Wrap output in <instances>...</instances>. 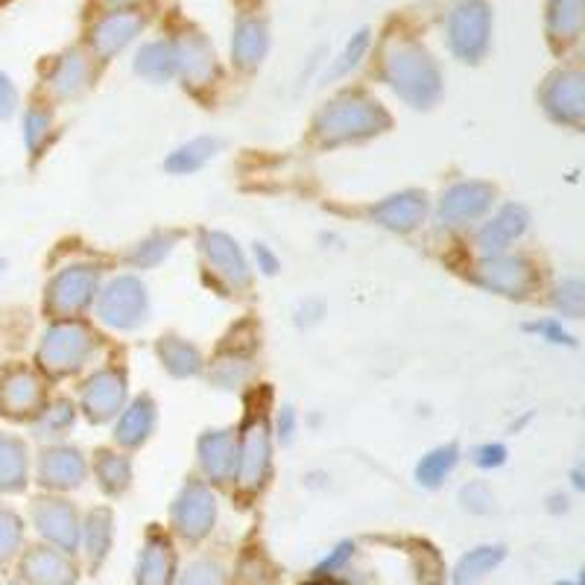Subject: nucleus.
<instances>
[{
  "instance_id": "nucleus-7",
  "label": "nucleus",
  "mask_w": 585,
  "mask_h": 585,
  "mask_svg": "<svg viewBox=\"0 0 585 585\" xmlns=\"http://www.w3.org/2000/svg\"><path fill=\"white\" fill-rule=\"evenodd\" d=\"M141 310H144V293L135 281H117L103 298V317L115 326H132Z\"/></svg>"
},
{
  "instance_id": "nucleus-42",
  "label": "nucleus",
  "mask_w": 585,
  "mask_h": 585,
  "mask_svg": "<svg viewBox=\"0 0 585 585\" xmlns=\"http://www.w3.org/2000/svg\"><path fill=\"white\" fill-rule=\"evenodd\" d=\"M117 3H120V0H117Z\"/></svg>"
},
{
  "instance_id": "nucleus-9",
  "label": "nucleus",
  "mask_w": 585,
  "mask_h": 585,
  "mask_svg": "<svg viewBox=\"0 0 585 585\" xmlns=\"http://www.w3.org/2000/svg\"><path fill=\"white\" fill-rule=\"evenodd\" d=\"M27 478V454L12 436H0V492H18Z\"/></svg>"
},
{
  "instance_id": "nucleus-26",
  "label": "nucleus",
  "mask_w": 585,
  "mask_h": 585,
  "mask_svg": "<svg viewBox=\"0 0 585 585\" xmlns=\"http://www.w3.org/2000/svg\"><path fill=\"white\" fill-rule=\"evenodd\" d=\"M495 272L489 276V284L492 288H500L507 290V293H521V290L530 284V272L524 264H519V260H507V264H495Z\"/></svg>"
},
{
  "instance_id": "nucleus-36",
  "label": "nucleus",
  "mask_w": 585,
  "mask_h": 585,
  "mask_svg": "<svg viewBox=\"0 0 585 585\" xmlns=\"http://www.w3.org/2000/svg\"><path fill=\"white\" fill-rule=\"evenodd\" d=\"M15 103H18V94H15V88H12L10 77L0 74V117H10L12 112H15Z\"/></svg>"
},
{
  "instance_id": "nucleus-15",
  "label": "nucleus",
  "mask_w": 585,
  "mask_h": 585,
  "mask_svg": "<svg viewBox=\"0 0 585 585\" xmlns=\"http://www.w3.org/2000/svg\"><path fill=\"white\" fill-rule=\"evenodd\" d=\"M500 559H504V547H478V550H471L469 557L460 559V565H457V574H454V583L457 585H474L478 580L489 574L492 568L498 565Z\"/></svg>"
},
{
  "instance_id": "nucleus-34",
  "label": "nucleus",
  "mask_w": 585,
  "mask_h": 585,
  "mask_svg": "<svg viewBox=\"0 0 585 585\" xmlns=\"http://www.w3.org/2000/svg\"><path fill=\"white\" fill-rule=\"evenodd\" d=\"M100 478H103V486L109 492H120L126 486V480H129V469H126L124 460H117V457H109L100 466Z\"/></svg>"
},
{
  "instance_id": "nucleus-13",
  "label": "nucleus",
  "mask_w": 585,
  "mask_h": 585,
  "mask_svg": "<svg viewBox=\"0 0 585 585\" xmlns=\"http://www.w3.org/2000/svg\"><path fill=\"white\" fill-rule=\"evenodd\" d=\"M492 191L483 188V185H460L448 193V200L442 205V212L454 217V220H466V217H474L480 214L486 205H489Z\"/></svg>"
},
{
  "instance_id": "nucleus-8",
  "label": "nucleus",
  "mask_w": 585,
  "mask_h": 585,
  "mask_svg": "<svg viewBox=\"0 0 585 585\" xmlns=\"http://www.w3.org/2000/svg\"><path fill=\"white\" fill-rule=\"evenodd\" d=\"M82 355H86V334L77 331V328H56V331H50L48 343L41 348L44 366H50V369L77 366Z\"/></svg>"
},
{
  "instance_id": "nucleus-24",
  "label": "nucleus",
  "mask_w": 585,
  "mask_h": 585,
  "mask_svg": "<svg viewBox=\"0 0 585 585\" xmlns=\"http://www.w3.org/2000/svg\"><path fill=\"white\" fill-rule=\"evenodd\" d=\"M109 538H112V516L106 509H97L88 516V554H91V565H100L109 550Z\"/></svg>"
},
{
  "instance_id": "nucleus-40",
  "label": "nucleus",
  "mask_w": 585,
  "mask_h": 585,
  "mask_svg": "<svg viewBox=\"0 0 585 585\" xmlns=\"http://www.w3.org/2000/svg\"><path fill=\"white\" fill-rule=\"evenodd\" d=\"M317 585H340V583H317Z\"/></svg>"
},
{
  "instance_id": "nucleus-21",
  "label": "nucleus",
  "mask_w": 585,
  "mask_h": 585,
  "mask_svg": "<svg viewBox=\"0 0 585 585\" xmlns=\"http://www.w3.org/2000/svg\"><path fill=\"white\" fill-rule=\"evenodd\" d=\"M424 212V202L419 196H395L393 202H386L384 208L378 212V217L393 226V229H412Z\"/></svg>"
},
{
  "instance_id": "nucleus-37",
  "label": "nucleus",
  "mask_w": 585,
  "mask_h": 585,
  "mask_svg": "<svg viewBox=\"0 0 585 585\" xmlns=\"http://www.w3.org/2000/svg\"><path fill=\"white\" fill-rule=\"evenodd\" d=\"M48 129V115H41V112H29L27 117V138L29 144L36 147V141H39V135Z\"/></svg>"
},
{
  "instance_id": "nucleus-31",
  "label": "nucleus",
  "mask_w": 585,
  "mask_h": 585,
  "mask_svg": "<svg viewBox=\"0 0 585 585\" xmlns=\"http://www.w3.org/2000/svg\"><path fill=\"white\" fill-rule=\"evenodd\" d=\"M212 150H214L212 141H196V144L179 150V153L167 162V167H170V170H196V167L212 155Z\"/></svg>"
},
{
  "instance_id": "nucleus-35",
  "label": "nucleus",
  "mask_w": 585,
  "mask_h": 585,
  "mask_svg": "<svg viewBox=\"0 0 585 585\" xmlns=\"http://www.w3.org/2000/svg\"><path fill=\"white\" fill-rule=\"evenodd\" d=\"M366 44H369V33L364 29V33H357L355 41H352V44L346 48V53L340 56V62L331 67V77H340V74H346L348 67H355L357 62H360V56H364Z\"/></svg>"
},
{
  "instance_id": "nucleus-28",
  "label": "nucleus",
  "mask_w": 585,
  "mask_h": 585,
  "mask_svg": "<svg viewBox=\"0 0 585 585\" xmlns=\"http://www.w3.org/2000/svg\"><path fill=\"white\" fill-rule=\"evenodd\" d=\"M21 533H24V527H21L18 516L10 509H0V568L18 554Z\"/></svg>"
},
{
  "instance_id": "nucleus-19",
  "label": "nucleus",
  "mask_w": 585,
  "mask_h": 585,
  "mask_svg": "<svg viewBox=\"0 0 585 585\" xmlns=\"http://www.w3.org/2000/svg\"><path fill=\"white\" fill-rule=\"evenodd\" d=\"M208 255H212L214 267L220 269L222 276H229V279L238 281V284L246 281V264H243L240 252L231 246L229 240L220 238V234H212V238H208Z\"/></svg>"
},
{
  "instance_id": "nucleus-23",
  "label": "nucleus",
  "mask_w": 585,
  "mask_h": 585,
  "mask_svg": "<svg viewBox=\"0 0 585 585\" xmlns=\"http://www.w3.org/2000/svg\"><path fill=\"white\" fill-rule=\"evenodd\" d=\"M521 229H524V214H521L519 208H507L498 220L492 222L489 229L483 231V238L480 240H483L486 250H504Z\"/></svg>"
},
{
  "instance_id": "nucleus-30",
  "label": "nucleus",
  "mask_w": 585,
  "mask_h": 585,
  "mask_svg": "<svg viewBox=\"0 0 585 585\" xmlns=\"http://www.w3.org/2000/svg\"><path fill=\"white\" fill-rule=\"evenodd\" d=\"M86 77H88V65L82 62V56H79V53L67 56L65 62L59 65V74H56L59 91H65V94H74L77 88H82Z\"/></svg>"
},
{
  "instance_id": "nucleus-22",
  "label": "nucleus",
  "mask_w": 585,
  "mask_h": 585,
  "mask_svg": "<svg viewBox=\"0 0 585 585\" xmlns=\"http://www.w3.org/2000/svg\"><path fill=\"white\" fill-rule=\"evenodd\" d=\"M202 448H205V469L214 478H229L234 466H238V457H234V445H231L229 436H214V440L202 442Z\"/></svg>"
},
{
  "instance_id": "nucleus-20",
  "label": "nucleus",
  "mask_w": 585,
  "mask_h": 585,
  "mask_svg": "<svg viewBox=\"0 0 585 585\" xmlns=\"http://www.w3.org/2000/svg\"><path fill=\"white\" fill-rule=\"evenodd\" d=\"M550 109L557 106V103H565V106L559 109V117H580L583 115V82H580V77L576 74H565V77L557 79V86H554V91H550Z\"/></svg>"
},
{
  "instance_id": "nucleus-10",
  "label": "nucleus",
  "mask_w": 585,
  "mask_h": 585,
  "mask_svg": "<svg viewBox=\"0 0 585 585\" xmlns=\"http://www.w3.org/2000/svg\"><path fill=\"white\" fill-rule=\"evenodd\" d=\"M3 407L12 416H21V412H29L36 404H39V384L29 372H12L7 381H3Z\"/></svg>"
},
{
  "instance_id": "nucleus-1",
  "label": "nucleus",
  "mask_w": 585,
  "mask_h": 585,
  "mask_svg": "<svg viewBox=\"0 0 585 585\" xmlns=\"http://www.w3.org/2000/svg\"><path fill=\"white\" fill-rule=\"evenodd\" d=\"M390 79L404 97L416 103H428L440 91V77L431 56L416 44H402L390 53Z\"/></svg>"
},
{
  "instance_id": "nucleus-17",
  "label": "nucleus",
  "mask_w": 585,
  "mask_h": 585,
  "mask_svg": "<svg viewBox=\"0 0 585 585\" xmlns=\"http://www.w3.org/2000/svg\"><path fill=\"white\" fill-rule=\"evenodd\" d=\"M41 478L50 486H71V483H79V478H82V462H79L77 454H48L44 462H41Z\"/></svg>"
},
{
  "instance_id": "nucleus-11",
  "label": "nucleus",
  "mask_w": 585,
  "mask_h": 585,
  "mask_svg": "<svg viewBox=\"0 0 585 585\" xmlns=\"http://www.w3.org/2000/svg\"><path fill=\"white\" fill-rule=\"evenodd\" d=\"M138 27H141V21L135 15H112L97 27L94 48L100 50V56H112L115 50H120L126 41L132 39Z\"/></svg>"
},
{
  "instance_id": "nucleus-2",
  "label": "nucleus",
  "mask_w": 585,
  "mask_h": 585,
  "mask_svg": "<svg viewBox=\"0 0 585 585\" xmlns=\"http://www.w3.org/2000/svg\"><path fill=\"white\" fill-rule=\"evenodd\" d=\"M454 53L466 62H478V56L486 50V36H489V10L480 0H469L457 7L448 21Z\"/></svg>"
},
{
  "instance_id": "nucleus-4",
  "label": "nucleus",
  "mask_w": 585,
  "mask_h": 585,
  "mask_svg": "<svg viewBox=\"0 0 585 585\" xmlns=\"http://www.w3.org/2000/svg\"><path fill=\"white\" fill-rule=\"evenodd\" d=\"M36 527L41 530V536H48L53 545L62 550H74L79 542V527L74 509L62 504V500H39L36 507Z\"/></svg>"
},
{
  "instance_id": "nucleus-41",
  "label": "nucleus",
  "mask_w": 585,
  "mask_h": 585,
  "mask_svg": "<svg viewBox=\"0 0 585 585\" xmlns=\"http://www.w3.org/2000/svg\"><path fill=\"white\" fill-rule=\"evenodd\" d=\"M562 585H568V583H562Z\"/></svg>"
},
{
  "instance_id": "nucleus-32",
  "label": "nucleus",
  "mask_w": 585,
  "mask_h": 585,
  "mask_svg": "<svg viewBox=\"0 0 585 585\" xmlns=\"http://www.w3.org/2000/svg\"><path fill=\"white\" fill-rule=\"evenodd\" d=\"M554 27L562 36H574L576 29H580V0H557Z\"/></svg>"
},
{
  "instance_id": "nucleus-5",
  "label": "nucleus",
  "mask_w": 585,
  "mask_h": 585,
  "mask_svg": "<svg viewBox=\"0 0 585 585\" xmlns=\"http://www.w3.org/2000/svg\"><path fill=\"white\" fill-rule=\"evenodd\" d=\"M24 576H27L33 585H74L77 580V571L67 562L62 554L56 550H48V547H36L24 557V565H21Z\"/></svg>"
},
{
  "instance_id": "nucleus-33",
  "label": "nucleus",
  "mask_w": 585,
  "mask_h": 585,
  "mask_svg": "<svg viewBox=\"0 0 585 585\" xmlns=\"http://www.w3.org/2000/svg\"><path fill=\"white\" fill-rule=\"evenodd\" d=\"M182 585H226L220 565L214 562H193L182 576Z\"/></svg>"
},
{
  "instance_id": "nucleus-12",
  "label": "nucleus",
  "mask_w": 585,
  "mask_h": 585,
  "mask_svg": "<svg viewBox=\"0 0 585 585\" xmlns=\"http://www.w3.org/2000/svg\"><path fill=\"white\" fill-rule=\"evenodd\" d=\"M91 298V276L88 272H65L62 279L53 284V293H50V302L59 310H77Z\"/></svg>"
},
{
  "instance_id": "nucleus-29",
  "label": "nucleus",
  "mask_w": 585,
  "mask_h": 585,
  "mask_svg": "<svg viewBox=\"0 0 585 585\" xmlns=\"http://www.w3.org/2000/svg\"><path fill=\"white\" fill-rule=\"evenodd\" d=\"M150 422H153V412H150V404H135L132 412L120 422V440L124 442H141L150 431Z\"/></svg>"
},
{
  "instance_id": "nucleus-14",
  "label": "nucleus",
  "mask_w": 585,
  "mask_h": 585,
  "mask_svg": "<svg viewBox=\"0 0 585 585\" xmlns=\"http://www.w3.org/2000/svg\"><path fill=\"white\" fill-rule=\"evenodd\" d=\"M267 50V29L258 21H240L238 36H234V56L243 67L258 65Z\"/></svg>"
},
{
  "instance_id": "nucleus-38",
  "label": "nucleus",
  "mask_w": 585,
  "mask_h": 585,
  "mask_svg": "<svg viewBox=\"0 0 585 585\" xmlns=\"http://www.w3.org/2000/svg\"><path fill=\"white\" fill-rule=\"evenodd\" d=\"M352 550H355V547H352V545H340V547H336L334 557L326 559V562L319 565V574H326V571H334V568L340 565V562H343V559H346L348 554H352Z\"/></svg>"
},
{
  "instance_id": "nucleus-39",
  "label": "nucleus",
  "mask_w": 585,
  "mask_h": 585,
  "mask_svg": "<svg viewBox=\"0 0 585 585\" xmlns=\"http://www.w3.org/2000/svg\"><path fill=\"white\" fill-rule=\"evenodd\" d=\"M478 454H483V457H478L480 466H498V462H504V448L500 445H495V448H480Z\"/></svg>"
},
{
  "instance_id": "nucleus-6",
  "label": "nucleus",
  "mask_w": 585,
  "mask_h": 585,
  "mask_svg": "<svg viewBox=\"0 0 585 585\" xmlns=\"http://www.w3.org/2000/svg\"><path fill=\"white\" fill-rule=\"evenodd\" d=\"M176 571V557L170 542L162 536H150L144 557L138 562V585H170Z\"/></svg>"
},
{
  "instance_id": "nucleus-18",
  "label": "nucleus",
  "mask_w": 585,
  "mask_h": 585,
  "mask_svg": "<svg viewBox=\"0 0 585 585\" xmlns=\"http://www.w3.org/2000/svg\"><path fill=\"white\" fill-rule=\"evenodd\" d=\"M176 65H179V56H176L174 44H164V41H155L138 56V71L150 79H167Z\"/></svg>"
},
{
  "instance_id": "nucleus-3",
  "label": "nucleus",
  "mask_w": 585,
  "mask_h": 585,
  "mask_svg": "<svg viewBox=\"0 0 585 585\" xmlns=\"http://www.w3.org/2000/svg\"><path fill=\"white\" fill-rule=\"evenodd\" d=\"M174 521L179 533H182L185 538H191V542H196V538H202L212 530L214 498L205 492V486L193 483V486L185 489V495L179 498V504H176L174 509Z\"/></svg>"
},
{
  "instance_id": "nucleus-27",
  "label": "nucleus",
  "mask_w": 585,
  "mask_h": 585,
  "mask_svg": "<svg viewBox=\"0 0 585 585\" xmlns=\"http://www.w3.org/2000/svg\"><path fill=\"white\" fill-rule=\"evenodd\" d=\"M454 462H457V448H454V445L440 448V452H433L431 457H424L422 460V466H419V480H422L424 486H436V483L454 469Z\"/></svg>"
},
{
  "instance_id": "nucleus-16",
  "label": "nucleus",
  "mask_w": 585,
  "mask_h": 585,
  "mask_svg": "<svg viewBox=\"0 0 585 585\" xmlns=\"http://www.w3.org/2000/svg\"><path fill=\"white\" fill-rule=\"evenodd\" d=\"M120 381H117L115 374H103V378H97L91 381V390H88V412L94 416V419H106L109 412H115V407L120 404Z\"/></svg>"
},
{
  "instance_id": "nucleus-25",
  "label": "nucleus",
  "mask_w": 585,
  "mask_h": 585,
  "mask_svg": "<svg viewBox=\"0 0 585 585\" xmlns=\"http://www.w3.org/2000/svg\"><path fill=\"white\" fill-rule=\"evenodd\" d=\"M258 436H252L250 448H246V460H243V486H258L260 478H264V469H267V436H264V428H258Z\"/></svg>"
}]
</instances>
